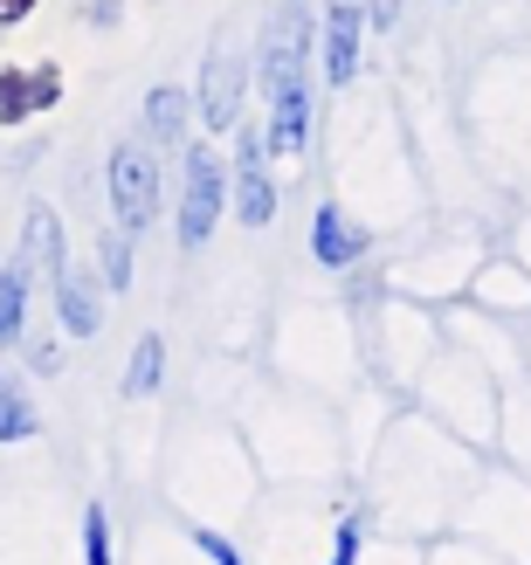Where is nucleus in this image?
I'll return each instance as SVG.
<instances>
[{
    "instance_id": "obj_1",
    "label": "nucleus",
    "mask_w": 531,
    "mask_h": 565,
    "mask_svg": "<svg viewBox=\"0 0 531 565\" xmlns=\"http://www.w3.org/2000/svg\"><path fill=\"white\" fill-rule=\"evenodd\" d=\"M256 83L269 97V152L304 159V146H311V14L290 8V0L263 28Z\"/></svg>"
},
{
    "instance_id": "obj_2",
    "label": "nucleus",
    "mask_w": 531,
    "mask_h": 565,
    "mask_svg": "<svg viewBox=\"0 0 531 565\" xmlns=\"http://www.w3.org/2000/svg\"><path fill=\"white\" fill-rule=\"evenodd\" d=\"M242 90H248V63L235 55V21H221L214 49H208V70H201V125L235 131L242 125Z\"/></svg>"
},
{
    "instance_id": "obj_3",
    "label": "nucleus",
    "mask_w": 531,
    "mask_h": 565,
    "mask_svg": "<svg viewBox=\"0 0 531 565\" xmlns=\"http://www.w3.org/2000/svg\"><path fill=\"white\" fill-rule=\"evenodd\" d=\"M221 193H229V166L208 146H187V180H180V248H201L221 221Z\"/></svg>"
},
{
    "instance_id": "obj_4",
    "label": "nucleus",
    "mask_w": 531,
    "mask_h": 565,
    "mask_svg": "<svg viewBox=\"0 0 531 565\" xmlns=\"http://www.w3.org/2000/svg\"><path fill=\"white\" fill-rule=\"evenodd\" d=\"M110 207H118L125 235H138L159 214V166H152V152L138 146V138H125V146L110 152Z\"/></svg>"
},
{
    "instance_id": "obj_5",
    "label": "nucleus",
    "mask_w": 531,
    "mask_h": 565,
    "mask_svg": "<svg viewBox=\"0 0 531 565\" xmlns=\"http://www.w3.org/2000/svg\"><path fill=\"white\" fill-rule=\"evenodd\" d=\"M235 214H242V228H269V221H276L269 131L263 125H242V146H235Z\"/></svg>"
},
{
    "instance_id": "obj_6",
    "label": "nucleus",
    "mask_w": 531,
    "mask_h": 565,
    "mask_svg": "<svg viewBox=\"0 0 531 565\" xmlns=\"http://www.w3.org/2000/svg\"><path fill=\"white\" fill-rule=\"evenodd\" d=\"M359 28H367V0H325V76L331 83L359 76Z\"/></svg>"
},
{
    "instance_id": "obj_7",
    "label": "nucleus",
    "mask_w": 531,
    "mask_h": 565,
    "mask_svg": "<svg viewBox=\"0 0 531 565\" xmlns=\"http://www.w3.org/2000/svg\"><path fill=\"white\" fill-rule=\"evenodd\" d=\"M55 97H63V70H55V63H42L35 76H28V70H0V125L35 118V110H49Z\"/></svg>"
},
{
    "instance_id": "obj_8",
    "label": "nucleus",
    "mask_w": 531,
    "mask_h": 565,
    "mask_svg": "<svg viewBox=\"0 0 531 565\" xmlns=\"http://www.w3.org/2000/svg\"><path fill=\"white\" fill-rule=\"evenodd\" d=\"M311 256H318L325 269H346V263L367 256V228H359V221H346L339 207H318V214H311Z\"/></svg>"
},
{
    "instance_id": "obj_9",
    "label": "nucleus",
    "mask_w": 531,
    "mask_h": 565,
    "mask_svg": "<svg viewBox=\"0 0 531 565\" xmlns=\"http://www.w3.org/2000/svg\"><path fill=\"white\" fill-rule=\"evenodd\" d=\"M55 310H63V324H70V338H91L97 331V290H91V276H83L76 263H63L55 269Z\"/></svg>"
},
{
    "instance_id": "obj_10",
    "label": "nucleus",
    "mask_w": 531,
    "mask_h": 565,
    "mask_svg": "<svg viewBox=\"0 0 531 565\" xmlns=\"http://www.w3.org/2000/svg\"><path fill=\"white\" fill-rule=\"evenodd\" d=\"M21 248H28V263H42L49 282H55V269L70 263V256H63V221H55V207H28V235H21Z\"/></svg>"
},
{
    "instance_id": "obj_11",
    "label": "nucleus",
    "mask_w": 531,
    "mask_h": 565,
    "mask_svg": "<svg viewBox=\"0 0 531 565\" xmlns=\"http://www.w3.org/2000/svg\"><path fill=\"white\" fill-rule=\"evenodd\" d=\"M159 373H166V338H159V331H146V338L131 345L125 393H131V401H146V393H159Z\"/></svg>"
},
{
    "instance_id": "obj_12",
    "label": "nucleus",
    "mask_w": 531,
    "mask_h": 565,
    "mask_svg": "<svg viewBox=\"0 0 531 565\" xmlns=\"http://www.w3.org/2000/svg\"><path fill=\"white\" fill-rule=\"evenodd\" d=\"M146 125H152L159 146H180V138H187V97L173 90V83H159V90L146 97Z\"/></svg>"
},
{
    "instance_id": "obj_13",
    "label": "nucleus",
    "mask_w": 531,
    "mask_h": 565,
    "mask_svg": "<svg viewBox=\"0 0 531 565\" xmlns=\"http://www.w3.org/2000/svg\"><path fill=\"white\" fill-rule=\"evenodd\" d=\"M21 435H35V407H28L14 373H0V441H21Z\"/></svg>"
},
{
    "instance_id": "obj_14",
    "label": "nucleus",
    "mask_w": 531,
    "mask_h": 565,
    "mask_svg": "<svg viewBox=\"0 0 531 565\" xmlns=\"http://www.w3.org/2000/svg\"><path fill=\"white\" fill-rule=\"evenodd\" d=\"M21 338V276L0 269V345H14Z\"/></svg>"
},
{
    "instance_id": "obj_15",
    "label": "nucleus",
    "mask_w": 531,
    "mask_h": 565,
    "mask_svg": "<svg viewBox=\"0 0 531 565\" xmlns=\"http://www.w3.org/2000/svg\"><path fill=\"white\" fill-rule=\"evenodd\" d=\"M83 565H110V531H104V511H97V503L83 511Z\"/></svg>"
},
{
    "instance_id": "obj_16",
    "label": "nucleus",
    "mask_w": 531,
    "mask_h": 565,
    "mask_svg": "<svg viewBox=\"0 0 531 565\" xmlns=\"http://www.w3.org/2000/svg\"><path fill=\"white\" fill-rule=\"evenodd\" d=\"M97 256H104V282H110V290H125V282H131V248H125L118 235H104Z\"/></svg>"
},
{
    "instance_id": "obj_17",
    "label": "nucleus",
    "mask_w": 531,
    "mask_h": 565,
    "mask_svg": "<svg viewBox=\"0 0 531 565\" xmlns=\"http://www.w3.org/2000/svg\"><path fill=\"white\" fill-rule=\"evenodd\" d=\"M193 545H201L214 565H242V558H235V545H229V539H214V531H193Z\"/></svg>"
},
{
    "instance_id": "obj_18",
    "label": "nucleus",
    "mask_w": 531,
    "mask_h": 565,
    "mask_svg": "<svg viewBox=\"0 0 531 565\" xmlns=\"http://www.w3.org/2000/svg\"><path fill=\"white\" fill-rule=\"evenodd\" d=\"M367 14H373L380 28H394V21H401V0H373V8H367Z\"/></svg>"
},
{
    "instance_id": "obj_19",
    "label": "nucleus",
    "mask_w": 531,
    "mask_h": 565,
    "mask_svg": "<svg viewBox=\"0 0 531 565\" xmlns=\"http://www.w3.org/2000/svg\"><path fill=\"white\" fill-rule=\"evenodd\" d=\"M28 8H35V0H0V21H21Z\"/></svg>"
},
{
    "instance_id": "obj_20",
    "label": "nucleus",
    "mask_w": 531,
    "mask_h": 565,
    "mask_svg": "<svg viewBox=\"0 0 531 565\" xmlns=\"http://www.w3.org/2000/svg\"><path fill=\"white\" fill-rule=\"evenodd\" d=\"M290 8H304V14H318V8H325V0H290Z\"/></svg>"
}]
</instances>
